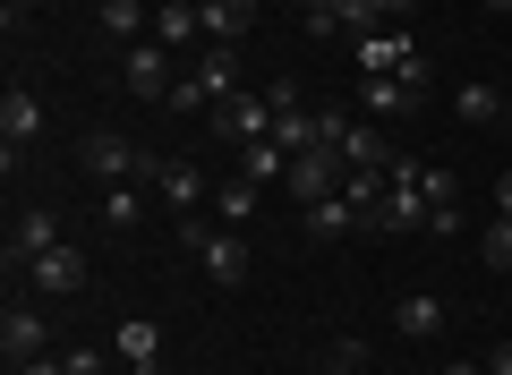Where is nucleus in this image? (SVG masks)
Returning a JSON list of instances; mask_svg holds the SVG:
<instances>
[{
	"label": "nucleus",
	"instance_id": "nucleus-1",
	"mask_svg": "<svg viewBox=\"0 0 512 375\" xmlns=\"http://www.w3.org/2000/svg\"><path fill=\"white\" fill-rule=\"evenodd\" d=\"M77 162H86L94 188H128V179H146V188H154V154H146V145H128L120 128H86Z\"/></svg>",
	"mask_w": 512,
	"mask_h": 375
},
{
	"label": "nucleus",
	"instance_id": "nucleus-2",
	"mask_svg": "<svg viewBox=\"0 0 512 375\" xmlns=\"http://www.w3.org/2000/svg\"><path fill=\"white\" fill-rule=\"evenodd\" d=\"M180 239H188V248H197V265H205V282H214V290H239V282H248L256 248H248V239H239V231H205L197 214H180Z\"/></svg>",
	"mask_w": 512,
	"mask_h": 375
},
{
	"label": "nucleus",
	"instance_id": "nucleus-3",
	"mask_svg": "<svg viewBox=\"0 0 512 375\" xmlns=\"http://www.w3.org/2000/svg\"><path fill=\"white\" fill-rule=\"evenodd\" d=\"M359 69H367V77H410V86H427V52L402 35V26H376V35H359Z\"/></svg>",
	"mask_w": 512,
	"mask_h": 375
},
{
	"label": "nucleus",
	"instance_id": "nucleus-4",
	"mask_svg": "<svg viewBox=\"0 0 512 375\" xmlns=\"http://www.w3.org/2000/svg\"><path fill=\"white\" fill-rule=\"evenodd\" d=\"M214 128H222V145H231V154H248V145H265V137H274V94H248V86H239L231 103L214 111Z\"/></svg>",
	"mask_w": 512,
	"mask_h": 375
},
{
	"label": "nucleus",
	"instance_id": "nucleus-5",
	"mask_svg": "<svg viewBox=\"0 0 512 375\" xmlns=\"http://www.w3.org/2000/svg\"><path fill=\"white\" fill-rule=\"evenodd\" d=\"M120 86L137 94V103H163V94L180 86V69H171V52L146 35V43H128V52H120Z\"/></svg>",
	"mask_w": 512,
	"mask_h": 375
},
{
	"label": "nucleus",
	"instance_id": "nucleus-6",
	"mask_svg": "<svg viewBox=\"0 0 512 375\" xmlns=\"http://www.w3.org/2000/svg\"><path fill=\"white\" fill-rule=\"evenodd\" d=\"M52 248H60V214H52V205H18V222H9V256H0L9 282H18L35 256H52Z\"/></svg>",
	"mask_w": 512,
	"mask_h": 375
},
{
	"label": "nucleus",
	"instance_id": "nucleus-7",
	"mask_svg": "<svg viewBox=\"0 0 512 375\" xmlns=\"http://www.w3.org/2000/svg\"><path fill=\"white\" fill-rule=\"evenodd\" d=\"M26 282H35L43 299H86L94 265H86V248H69V239H60L52 256H35V265H26Z\"/></svg>",
	"mask_w": 512,
	"mask_h": 375
},
{
	"label": "nucleus",
	"instance_id": "nucleus-8",
	"mask_svg": "<svg viewBox=\"0 0 512 375\" xmlns=\"http://www.w3.org/2000/svg\"><path fill=\"white\" fill-rule=\"evenodd\" d=\"M282 179H291V197H299V205H316V197H342L350 162L333 154V145H308V154H291V171H282Z\"/></svg>",
	"mask_w": 512,
	"mask_h": 375
},
{
	"label": "nucleus",
	"instance_id": "nucleus-9",
	"mask_svg": "<svg viewBox=\"0 0 512 375\" xmlns=\"http://www.w3.org/2000/svg\"><path fill=\"white\" fill-rule=\"evenodd\" d=\"M0 358H9V367L52 358V324H43V307H18V299H9V316H0Z\"/></svg>",
	"mask_w": 512,
	"mask_h": 375
},
{
	"label": "nucleus",
	"instance_id": "nucleus-10",
	"mask_svg": "<svg viewBox=\"0 0 512 375\" xmlns=\"http://www.w3.org/2000/svg\"><path fill=\"white\" fill-rule=\"evenodd\" d=\"M188 77H197V94H205V111H222L239 94V52L231 43H205L197 60H188Z\"/></svg>",
	"mask_w": 512,
	"mask_h": 375
},
{
	"label": "nucleus",
	"instance_id": "nucleus-11",
	"mask_svg": "<svg viewBox=\"0 0 512 375\" xmlns=\"http://www.w3.org/2000/svg\"><path fill=\"white\" fill-rule=\"evenodd\" d=\"M35 137H43V103H35V86H9V94H0V154H26Z\"/></svg>",
	"mask_w": 512,
	"mask_h": 375
},
{
	"label": "nucleus",
	"instance_id": "nucleus-12",
	"mask_svg": "<svg viewBox=\"0 0 512 375\" xmlns=\"http://www.w3.org/2000/svg\"><path fill=\"white\" fill-rule=\"evenodd\" d=\"M154 188H163V205H171V214H197V205L214 197L197 162H154Z\"/></svg>",
	"mask_w": 512,
	"mask_h": 375
},
{
	"label": "nucleus",
	"instance_id": "nucleus-13",
	"mask_svg": "<svg viewBox=\"0 0 512 375\" xmlns=\"http://www.w3.org/2000/svg\"><path fill=\"white\" fill-rule=\"evenodd\" d=\"M111 350H120V367H128V375H154V358H163V324H146V316H128V324H120V341H111Z\"/></svg>",
	"mask_w": 512,
	"mask_h": 375
},
{
	"label": "nucleus",
	"instance_id": "nucleus-14",
	"mask_svg": "<svg viewBox=\"0 0 512 375\" xmlns=\"http://www.w3.org/2000/svg\"><path fill=\"white\" fill-rule=\"evenodd\" d=\"M393 333L436 341V333H444V299H436V290H410V299H393Z\"/></svg>",
	"mask_w": 512,
	"mask_h": 375
},
{
	"label": "nucleus",
	"instance_id": "nucleus-15",
	"mask_svg": "<svg viewBox=\"0 0 512 375\" xmlns=\"http://www.w3.org/2000/svg\"><path fill=\"white\" fill-rule=\"evenodd\" d=\"M299 214H308V239H325V248H333V239H350V231H367L350 197H316V205H299Z\"/></svg>",
	"mask_w": 512,
	"mask_h": 375
},
{
	"label": "nucleus",
	"instance_id": "nucleus-16",
	"mask_svg": "<svg viewBox=\"0 0 512 375\" xmlns=\"http://www.w3.org/2000/svg\"><path fill=\"white\" fill-rule=\"evenodd\" d=\"M197 18H205V43H239L256 26V0H205Z\"/></svg>",
	"mask_w": 512,
	"mask_h": 375
},
{
	"label": "nucleus",
	"instance_id": "nucleus-17",
	"mask_svg": "<svg viewBox=\"0 0 512 375\" xmlns=\"http://www.w3.org/2000/svg\"><path fill=\"white\" fill-rule=\"evenodd\" d=\"M197 35H205L197 9H180V0H163V9H154V43H163V52H188Z\"/></svg>",
	"mask_w": 512,
	"mask_h": 375
},
{
	"label": "nucleus",
	"instance_id": "nucleus-18",
	"mask_svg": "<svg viewBox=\"0 0 512 375\" xmlns=\"http://www.w3.org/2000/svg\"><path fill=\"white\" fill-rule=\"evenodd\" d=\"M342 162H350V171H384V162H393V145H384V128L350 120V137H342Z\"/></svg>",
	"mask_w": 512,
	"mask_h": 375
},
{
	"label": "nucleus",
	"instance_id": "nucleus-19",
	"mask_svg": "<svg viewBox=\"0 0 512 375\" xmlns=\"http://www.w3.org/2000/svg\"><path fill=\"white\" fill-rule=\"evenodd\" d=\"M453 111H461V120H470V128H487V120H504V94H495V86H478V77H470V86H453Z\"/></svg>",
	"mask_w": 512,
	"mask_h": 375
},
{
	"label": "nucleus",
	"instance_id": "nucleus-20",
	"mask_svg": "<svg viewBox=\"0 0 512 375\" xmlns=\"http://www.w3.org/2000/svg\"><path fill=\"white\" fill-rule=\"evenodd\" d=\"M146 18H154L146 0H103V35L111 43H146Z\"/></svg>",
	"mask_w": 512,
	"mask_h": 375
},
{
	"label": "nucleus",
	"instance_id": "nucleus-21",
	"mask_svg": "<svg viewBox=\"0 0 512 375\" xmlns=\"http://www.w3.org/2000/svg\"><path fill=\"white\" fill-rule=\"evenodd\" d=\"M419 94H427V86H410V77H367V111H376V120H393V111H410Z\"/></svg>",
	"mask_w": 512,
	"mask_h": 375
},
{
	"label": "nucleus",
	"instance_id": "nucleus-22",
	"mask_svg": "<svg viewBox=\"0 0 512 375\" xmlns=\"http://www.w3.org/2000/svg\"><path fill=\"white\" fill-rule=\"evenodd\" d=\"M146 222V197L137 188H103V231H137Z\"/></svg>",
	"mask_w": 512,
	"mask_h": 375
},
{
	"label": "nucleus",
	"instance_id": "nucleus-23",
	"mask_svg": "<svg viewBox=\"0 0 512 375\" xmlns=\"http://www.w3.org/2000/svg\"><path fill=\"white\" fill-rule=\"evenodd\" d=\"M214 197H222V231H239V222L256 214V179H222Z\"/></svg>",
	"mask_w": 512,
	"mask_h": 375
},
{
	"label": "nucleus",
	"instance_id": "nucleus-24",
	"mask_svg": "<svg viewBox=\"0 0 512 375\" xmlns=\"http://www.w3.org/2000/svg\"><path fill=\"white\" fill-rule=\"evenodd\" d=\"M282 171H291V154H282L274 137H265V145H248V154H239V179H282Z\"/></svg>",
	"mask_w": 512,
	"mask_h": 375
},
{
	"label": "nucleus",
	"instance_id": "nucleus-25",
	"mask_svg": "<svg viewBox=\"0 0 512 375\" xmlns=\"http://www.w3.org/2000/svg\"><path fill=\"white\" fill-rule=\"evenodd\" d=\"M359 367H367L359 341H325V375H359Z\"/></svg>",
	"mask_w": 512,
	"mask_h": 375
},
{
	"label": "nucleus",
	"instance_id": "nucleus-26",
	"mask_svg": "<svg viewBox=\"0 0 512 375\" xmlns=\"http://www.w3.org/2000/svg\"><path fill=\"white\" fill-rule=\"evenodd\" d=\"M487 265H495V273L512 265V214H495V222H487Z\"/></svg>",
	"mask_w": 512,
	"mask_h": 375
},
{
	"label": "nucleus",
	"instance_id": "nucleus-27",
	"mask_svg": "<svg viewBox=\"0 0 512 375\" xmlns=\"http://www.w3.org/2000/svg\"><path fill=\"white\" fill-rule=\"evenodd\" d=\"M163 103H171V111H180V120H197V111H205V94H197V77H188V69H180V86H171V94H163Z\"/></svg>",
	"mask_w": 512,
	"mask_h": 375
},
{
	"label": "nucleus",
	"instance_id": "nucleus-28",
	"mask_svg": "<svg viewBox=\"0 0 512 375\" xmlns=\"http://www.w3.org/2000/svg\"><path fill=\"white\" fill-rule=\"evenodd\" d=\"M60 358H69V375H111V358H103V350H60Z\"/></svg>",
	"mask_w": 512,
	"mask_h": 375
},
{
	"label": "nucleus",
	"instance_id": "nucleus-29",
	"mask_svg": "<svg viewBox=\"0 0 512 375\" xmlns=\"http://www.w3.org/2000/svg\"><path fill=\"white\" fill-rule=\"evenodd\" d=\"M9 375H69V358H26V367H9Z\"/></svg>",
	"mask_w": 512,
	"mask_h": 375
},
{
	"label": "nucleus",
	"instance_id": "nucleus-30",
	"mask_svg": "<svg viewBox=\"0 0 512 375\" xmlns=\"http://www.w3.org/2000/svg\"><path fill=\"white\" fill-rule=\"evenodd\" d=\"M487 375H512V341H495V350H487Z\"/></svg>",
	"mask_w": 512,
	"mask_h": 375
},
{
	"label": "nucleus",
	"instance_id": "nucleus-31",
	"mask_svg": "<svg viewBox=\"0 0 512 375\" xmlns=\"http://www.w3.org/2000/svg\"><path fill=\"white\" fill-rule=\"evenodd\" d=\"M495 214H512V171H495Z\"/></svg>",
	"mask_w": 512,
	"mask_h": 375
},
{
	"label": "nucleus",
	"instance_id": "nucleus-32",
	"mask_svg": "<svg viewBox=\"0 0 512 375\" xmlns=\"http://www.w3.org/2000/svg\"><path fill=\"white\" fill-rule=\"evenodd\" d=\"M444 375H487V358H453V367H444Z\"/></svg>",
	"mask_w": 512,
	"mask_h": 375
},
{
	"label": "nucleus",
	"instance_id": "nucleus-33",
	"mask_svg": "<svg viewBox=\"0 0 512 375\" xmlns=\"http://www.w3.org/2000/svg\"><path fill=\"white\" fill-rule=\"evenodd\" d=\"M376 9H384V18H410V9H419V0H376Z\"/></svg>",
	"mask_w": 512,
	"mask_h": 375
},
{
	"label": "nucleus",
	"instance_id": "nucleus-34",
	"mask_svg": "<svg viewBox=\"0 0 512 375\" xmlns=\"http://www.w3.org/2000/svg\"><path fill=\"white\" fill-rule=\"evenodd\" d=\"M0 18H9V26H18V18H26V0H0Z\"/></svg>",
	"mask_w": 512,
	"mask_h": 375
},
{
	"label": "nucleus",
	"instance_id": "nucleus-35",
	"mask_svg": "<svg viewBox=\"0 0 512 375\" xmlns=\"http://www.w3.org/2000/svg\"><path fill=\"white\" fill-rule=\"evenodd\" d=\"M487 18H512V0H487Z\"/></svg>",
	"mask_w": 512,
	"mask_h": 375
},
{
	"label": "nucleus",
	"instance_id": "nucleus-36",
	"mask_svg": "<svg viewBox=\"0 0 512 375\" xmlns=\"http://www.w3.org/2000/svg\"><path fill=\"white\" fill-rule=\"evenodd\" d=\"M180 9H205V0H180Z\"/></svg>",
	"mask_w": 512,
	"mask_h": 375
},
{
	"label": "nucleus",
	"instance_id": "nucleus-37",
	"mask_svg": "<svg viewBox=\"0 0 512 375\" xmlns=\"http://www.w3.org/2000/svg\"><path fill=\"white\" fill-rule=\"evenodd\" d=\"M291 9H308V0H291Z\"/></svg>",
	"mask_w": 512,
	"mask_h": 375
},
{
	"label": "nucleus",
	"instance_id": "nucleus-38",
	"mask_svg": "<svg viewBox=\"0 0 512 375\" xmlns=\"http://www.w3.org/2000/svg\"><path fill=\"white\" fill-rule=\"evenodd\" d=\"M504 128H512V111H504Z\"/></svg>",
	"mask_w": 512,
	"mask_h": 375
}]
</instances>
